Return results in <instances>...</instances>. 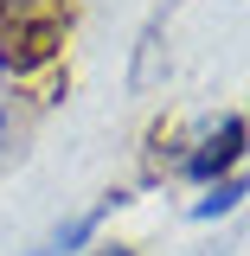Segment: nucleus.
I'll return each mask as SVG.
<instances>
[{"label":"nucleus","instance_id":"7ed1b4c3","mask_svg":"<svg viewBox=\"0 0 250 256\" xmlns=\"http://www.w3.org/2000/svg\"><path fill=\"white\" fill-rule=\"evenodd\" d=\"M244 198H250V180L244 173H224V180H212V186H199V198H192L186 218L192 224H218V218H231Z\"/></svg>","mask_w":250,"mask_h":256},{"label":"nucleus","instance_id":"f03ea898","mask_svg":"<svg viewBox=\"0 0 250 256\" xmlns=\"http://www.w3.org/2000/svg\"><path fill=\"white\" fill-rule=\"evenodd\" d=\"M116 205H128V192H109L103 205H90V212H77V218H64V224H52V230H45V244H39L32 256H77V250H90L96 230H103V218H109Z\"/></svg>","mask_w":250,"mask_h":256},{"label":"nucleus","instance_id":"f257e3e1","mask_svg":"<svg viewBox=\"0 0 250 256\" xmlns=\"http://www.w3.org/2000/svg\"><path fill=\"white\" fill-rule=\"evenodd\" d=\"M244 154H250V122L244 116H218V122L199 134V148L180 160V173H186L192 186H212V180H224V173H237Z\"/></svg>","mask_w":250,"mask_h":256},{"label":"nucleus","instance_id":"20e7f679","mask_svg":"<svg viewBox=\"0 0 250 256\" xmlns=\"http://www.w3.org/2000/svg\"><path fill=\"white\" fill-rule=\"evenodd\" d=\"M7 154H13V109H0V166H7Z\"/></svg>","mask_w":250,"mask_h":256},{"label":"nucleus","instance_id":"39448f33","mask_svg":"<svg viewBox=\"0 0 250 256\" xmlns=\"http://www.w3.org/2000/svg\"><path fill=\"white\" fill-rule=\"evenodd\" d=\"M90 256H141V250H128V244H96Z\"/></svg>","mask_w":250,"mask_h":256}]
</instances>
